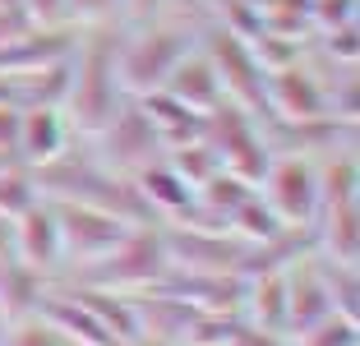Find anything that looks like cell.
<instances>
[{
  "mask_svg": "<svg viewBox=\"0 0 360 346\" xmlns=\"http://www.w3.org/2000/svg\"><path fill=\"white\" fill-rule=\"evenodd\" d=\"M116 46H120V37L111 32V23L88 28L75 42L70 88H65L60 111L70 120V129H79V134H97L125 106V93H120V79H116Z\"/></svg>",
  "mask_w": 360,
  "mask_h": 346,
  "instance_id": "cell-1",
  "label": "cell"
},
{
  "mask_svg": "<svg viewBox=\"0 0 360 346\" xmlns=\"http://www.w3.org/2000/svg\"><path fill=\"white\" fill-rule=\"evenodd\" d=\"M185 51H190V37H185V32L148 19V28H139L134 37H120V46H116L120 93H125V97L158 93V88L167 84V74L180 65Z\"/></svg>",
  "mask_w": 360,
  "mask_h": 346,
  "instance_id": "cell-2",
  "label": "cell"
},
{
  "mask_svg": "<svg viewBox=\"0 0 360 346\" xmlns=\"http://www.w3.org/2000/svg\"><path fill=\"white\" fill-rule=\"evenodd\" d=\"M167 273H171V263H167L162 231L129 226L125 241L106 254V259L88 263V282L84 286H106V291H116V286H153Z\"/></svg>",
  "mask_w": 360,
  "mask_h": 346,
  "instance_id": "cell-3",
  "label": "cell"
},
{
  "mask_svg": "<svg viewBox=\"0 0 360 346\" xmlns=\"http://www.w3.org/2000/svg\"><path fill=\"white\" fill-rule=\"evenodd\" d=\"M259 185H264L259 199L268 203V212H273L286 231H296V226L305 231L309 222L319 217V171H314V162H309L305 153L273 158Z\"/></svg>",
  "mask_w": 360,
  "mask_h": 346,
  "instance_id": "cell-4",
  "label": "cell"
},
{
  "mask_svg": "<svg viewBox=\"0 0 360 346\" xmlns=\"http://www.w3.org/2000/svg\"><path fill=\"white\" fill-rule=\"evenodd\" d=\"M56 222H60V250L65 263H97L125 241L129 222H120L116 212L97 208V203H75V199H60L56 203Z\"/></svg>",
  "mask_w": 360,
  "mask_h": 346,
  "instance_id": "cell-5",
  "label": "cell"
},
{
  "mask_svg": "<svg viewBox=\"0 0 360 346\" xmlns=\"http://www.w3.org/2000/svg\"><path fill=\"white\" fill-rule=\"evenodd\" d=\"M93 139L102 143L106 171H116V176H134V171L153 167V162L167 153V148H162V139H158V129L148 125V115L139 111V102H125Z\"/></svg>",
  "mask_w": 360,
  "mask_h": 346,
  "instance_id": "cell-6",
  "label": "cell"
},
{
  "mask_svg": "<svg viewBox=\"0 0 360 346\" xmlns=\"http://www.w3.org/2000/svg\"><path fill=\"white\" fill-rule=\"evenodd\" d=\"M10 259L23 263V268L37 273V277H51L65 263L60 222H56V203L51 199L28 203V208L14 217V226H10Z\"/></svg>",
  "mask_w": 360,
  "mask_h": 346,
  "instance_id": "cell-7",
  "label": "cell"
},
{
  "mask_svg": "<svg viewBox=\"0 0 360 346\" xmlns=\"http://www.w3.org/2000/svg\"><path fill=\"white\" fill-rule=\"evenodd\" d=\"M264 102L282 115L286 125L328 120V88L319 84L309 70H300V65H286V70L264 74Z\"/></svg>",
  "mask_w": 360,
  "mask_h": 346,
  "instance_id": "cell-8",
  "label": "cell"
},
{
  "mask_svg": "<svg viewBox=\"0 0 360 346\" xmlns=\"http://www.w3.org/2000/svg\"><path fill=\"white\" fill-rule=\"evenodd\" d=\"M70 120L60 106H19V139H14V158H23V167H46L60 153H70Z\"/></svg>",
  "mask_w": 360,
  "mask_h": 346,
  "instance_id": "cell-9",
  "label": "cell"
},
{
  "mask_svg": "<svg viewBox=\"0 0 360 346\" xmlns=\"http://www.w3.org/2000/svg\"><path fill=\"white\" fill-rule=\"evenodd\" d=\"M282 282H286V337H296V333H305L309 323L338 314L319 263H286Z\"/></svg>",
  "mask_w": 360,
  "mask_h": 346,
  "instance_id": "cell-10",
  "label": "cell"
},
{
  "mask_svg": "<svg viewBox=\"0 0 360 346\" xmlns=\"http://www.w3.org/2000/svg\"><path fill=\"white\" fill-rule=\"evenodd\" d=\"M162 93H171L180 106H190L194 115H212L226 102V88H222V79H217V70H212V60L208 56H190V51L180 56V65L167 74Z\"/></svg>",
  "mask_w": 360,
  "mask_h": 346,
  "instance_id": "cell-11",
  "label": "cell"
},
{
  "mask_svg": "<svg viewBox=\"0 0 360 346\" xmlns=\"http://www.w3.org/2000/svg\"><path fill=\"white\" fill-rule=\"evenodd\" d=\"M139 111L148 115V125L158 129L162 148H176V143H190V139L203 134V115H194L190 106H180L171 93H143L139 97Z\"/></svg>",
  "mask_w": 360,
  "mask_h": 346,
  "instance_id": "cell-12",
  "label": "cell"
},
{
  "mask_svg": "<svg viewBox=\"0 0 360 346\" xmlns=\"http://www.w3.org/2000/svg\"><path fill=\"white\" fill-rule=\"evenodd\" d=\"M134 185H139V194H143V203H148L153 212H167V217H176V212H194V203H199V194H194V189L185 185V180H180L162 158L153 162V167L134 171Z\"/></svg>",
  "mask_w": 360,
  "mask_h": 346,
  "instance_id": "cell-13",
  "label": "cell"
},
{
  "mask_svg": "<svg viewBox=\"0 0 360 346\" xmlns=\"http://www.w3.org/2000/svg\"><path fill=\"white\" fill-rule=\"evenodd\" d=\"M314 245H319V254H323L328 263L356 268V259H360V208H356V203L323 212V226H319Z\"/></svg>",
  "mask_w": 360,
  "mask_h": 346,
  "instance_id": "cell-14",
  "label": "cell"
},
{
  "mask_svg": "<svg viewBox=\"0 0 360 346\" xmlns=\"http://www.w3.org/2000/svg\"><path fill=\"white\" fill-rule=\"evenodd\" d=\"M314 171H319V212L356 203L360 171H356V158H351V153H328V162L314 167Z\"/></svg>",
  "mask_w": 360,
  "mask_h": 346,
  "instance_id": "cell-15",
  "label": "cell"
},
{
  "mask_svg": "<svg viewBox=\"0 0 360 346\" xmlns=\"http://www.w3.org/2000/svg\"><path fill=\"white\" fill-rule=\"evenodd\" d=\"M37 199H42V194H37L32 171L23 167V162H19V167H14V162H0V212L14 222L28 203H37Z\"/></svg>",
  "mask_w": 360,
  "mask_h": 346,
  "instance_id": "cell-16",
  "label": "cell"
},
{
  "mask_svg": "<svg viewBox=\"0 0 360 346\" xmlns=\"http://www.w3.org/2000/svg\"><path fill=\"white\" fill-rule=\"evenodd\" d=\"M291 346H360V328L351 314H328L291 337Z\"/></svg>",
  "mask_w": 360,
  "mask_h": 346,
  "instance_id": "cell-17",
  "label": "cell"
},
{
  "mask_svg": "<svg viewBox=\"0 0 360 346\" xmlns=\"http://www.w3.org/2000/svg\"><path fill=\"white\" fill-rule=\"evenodd\" d=\"M0 346H65V342L46 319L19 314V319H5L0 323Z\"/></svg>",
  "mask_w": 360,
  "mask_h": 346,
  "instance_id": "cell-18",
  "label": "cell"
},
{
  "mask_svg": "<svg viewBox=\"0 0 360 346\" xmlns=\"http://www.w3.org/2000/svg\"><path fill=\"white\" fill-rule=\"evenodd\" d=\"M309 10V23H319V28H347V23H356V0H305Z\"/></svg>",
  "mask_w": 360,
  "mask_h": 346,
  "instance_id": "cell-19",
  "label": "cell"
},
{
  "mask_svg": "<svg viewBox=\"0 0 360 346\" xmlns=\"http://www.w3.org/2000/svg\"><path fill=\"white\" fill-rule=\"evenodd\" d=\"M32 28H70V0H19Z\"/></svg>",
  "mask_w": 360,
  "mask_h": 346,
  "instance_id": "cell-20",
  "label": "cell"
},
{
  "mask_svg": "<svg viewBox=\"0 0 360 346\" xmlns=\"http://www.w3.org/2000/svg\"><path fill=\"white\" fill-rule=\"evenodd\" d=\"M75 19L102 28V23H111V19H125V0H70V23Z\"/></svg>",
  "mask_w": 360,
  "mask_h": 346,
  "instance_id": "cell-21",
  "label": "cell"
},
{
  "mask_svg": "<svg viewBox=\"0 0 360 346\" xmlns=\"http://www.w3.org/2000/svg\"><path fill=\"white\" fill-rule=\"evenodd\" d=\"M323 46H328V60L338 65H356V23H347V28H328L323 32Z\"/></svg>",
  "mask_w": 360,
  "mask_h": 346,
  "instance_id": "cell-22",
  "label": "cell"
},
{
  "mask_svg": "<svg viewBox=\"0 0 360 346\" xmlns=\"http://www.w3.org/2000/svg\"><path fill=\"white\" fill-rule=\"evenodd\" d=\"M14 139H19V106L0 102V158H14Z\"/></svg>",
  "mask_w": 360,
  "mask_h": 346,
  "instance_id": "cell-23",
  "label": "cell"
},
{
  "mask_svg": "<svg viewBox=\"0 0 360 346\" xmlns=\"http://www.w3.org/2000/svg\"><path fill=\"white\" fill-rule=\"evenodd\" d=\"M158 10H162V0H125V19H134V23L158 19Z\"/></svg>",
  "mask_w": 360,
  "mask_h": 346,
  "instance_id": "cell-24",
  "label": "cell"
},
{
  "mask_svg": "<svg viewBox=\"0 0 360 346\" xmlns=\"http://www.w3.org/2000/svg\"><path fill=\"white\" fill-rule=\"evenodd\" d=\"M10 226H14V222L0 212V259H10Z\"/></svg>",
  "mask_w": 360,
  "mask_h": 346,
  "instance_id": "cell-25",
  "label": "cell"
}]
</instances>
